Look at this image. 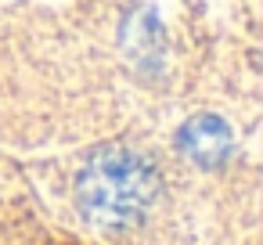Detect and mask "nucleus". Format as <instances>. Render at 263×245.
Wrapping results in <instances>:
<instances>
[{"mask_svg":"<svg viewBox=\"0 0 263 245\" xmlns=\"http://www.w3.org/2000/svg\"><path fill=\"white\" fill-rule=\"evenodd\" d=\"M159 195V173L152 159L134 148H98L76 177V205L98 227H134Z\"/></svg>","mask_w":263,"mask_h":245,"instance_id":"obj_1","label":"nucleus"},{"mask_svg":"<svg viewBox=\"0 0 263 245\" xmlns=\"http://www.w3.org/2000/svg\"><path fill=\"white\" fill-rule=\"evenodd\" d=\"M177 148L195 162V166H202V169H216V166H223L227 159H231V152H234V134H231V126L220 119V116H191L184 126H180V134H177Z\"/></svg>","mask_w":263,"mask_h":245,"instance_id":"obj_2","label":"nucleus"}]
</instances>
